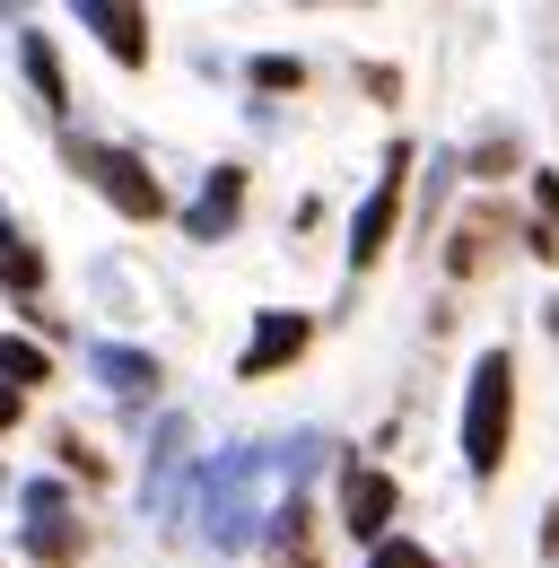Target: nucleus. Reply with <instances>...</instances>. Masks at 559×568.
Listing matches in <instances>:
<instances>
[{
  "label": "nucleus",
  "instance_id": "obj_2",
  "mask_svg": "<svg viewBox=\"0 0 559 568\" xmlns=\"http://www.w3.org/2000/svg\"><path fill=\"white\" fill-rule=\"evenodd\" d=\"M70 166L114 202L123 219H166V193H157V175L140 166L132 149H105V141H70Z\"/></svg>",
  "mask_w": 559,
  "mask_h": 568
},
{
  "label": "nucleus",
  "instance_id": "obj_15",
  "mask_svg": "<svg viewBox=\"0 0 559 568\" xmlns=\"http://www.w3.org/2000/svg\"><path fill=\"white\" fill-rule=\"evenodd\" d=\"M533 202H542V219H551V254H559V175L533 166Z\"/></svg>",
  "mask_w": 559,
  "mask_h": 568
},
{
  "label": "nucleus",
  "instance_id": "obj_7",
  "mask_svg": "<svg viewBox=\"0 0 559 568\" xmlns=\"http://www.w3.org/2000/svg\"><path fill=\"white\" fill-rule=\"evenodd\" d=\"M236 202H245V175H236V166H218V175H210V193L184 211V227H193V236H227V227H236Z\"/></svg>",
  "mask_w": 559,
  "mask_h": 568
},
{
  "label": "nucleus",
  "instance_id": "obj_9",
  "mask_svg": "<svg viewBox=\"0 0 559 568\" xmlns=\"http://www.w3.org/2000/svg\"><path fill=\"white\" fill-rule=\"evenodd\" d=\"M0 385H9V394H27V385H53V358L35 351V342H18V333H0Z\"/></svg>",
  "mask_w": 559,
  "mask_h": 568
},
{
  "label": "nucleus",
  "instance_id": "obj_1",
  "mask_svg": "<svg viewBox=\"0 0 559 568\" xmlns=\"http://www.w3.org/2000/svg\"><path fill=\"white\" fill-rule=\"evenodd\" d=\"M507 428H516V358L481 351L472 358V385H464V464H472V481H498Z\"/></svg>",
  "mask_w": 559,
  "mask_h": 568
},
{
  "label": "nucleus",
  "instance_id": "obj_6",
  "mask_svg": "<svg viewBox=\"0 0 559 568\" xmlns=\"http://www.w3.org/2000/svg\"><path fill=\"white\" fill-rule=\"evenodd\" d=\"M79 27H96V36H105V53H114L123 71H140V62H149V18H140V9H114V0H79Z\"/></svg>",
  "mask_w": 559,
  "mask_h": 568
},
{
  "label": "nucleus",
  "instance_id": "obj_16",
  "mask_svg": "<svg viewBox=\"0 0 559 568\" xmlns=\"http://www.w3.org/2000/svg\"><path fill=\"white\" fill-rule=\"evenodd\" d=\"M18 412H27V394H9V385H0V428H18Z\"/></svg>",
  "mask_w": 559,
  "mask_h": 568
},
{
  "label": "nucleus",
  "instance_id": "obj_13",
  "mask_svg": "<svg viewBox=\"0 0 559 568\" xmlns=\"http://www.w3.org/2000/svg\"><path fill=\"white\" fill-rule=\"evenodd\" d=\"M367 568H446L437 551H419V542H403V534H385L376 551H367Z\"/></svg>",
  "mask_w": 559,
  "mask_h": 568
},
{
  "label": "nucleus",
  "instance_id": "obj_12",
  "mask_svg": "<svg viewBox=\"0 0 559 568\" xmlns=\"http://www.w3.org/2000/svg\"><path fill=\"white\" fill-rule=\"evenodd\" d=\"M96 376H105V385H123V394H140V385H157V367H149L140 351H96Z\"/></svg>",
  "mask_w": 559,
  "mask_h": 568
},
{
  "label": "nucleus",
  "instance_id": "obj_11",
  "mask_svg": "<svg viewBox=\"0 0 559 568\" xmlns=\"http://www.w3.org/2000/svg\"><path fill=\"white\" fill-rule=\"evenodd\" d=\"M18 53H27V79H35V97H44V114H62V105H70V88H62V62H53V44H44V36H27Z\"/></svg>",
  "mask_w": 559,
  "mask_h": 568
},
{
  "label": "nucleus",
  "instance_id": "obj_8",
  "mask_svg": "<svg viewBox=\"0 0 559 568\" xmlns=\"http://www.w3.org/2000/svg\"><path fill=\"white\" fill-rule=\"evenodd\" d=\"M27 560L35 568H79L88 560V534H79L70 516H35V525H27Z\"/></svg>",
  "mask_w": 559,
  "mask_h": 568
},
{
  "label": "nucleus",
  "instance_id": "obj_4",
  "mask_svg": "<svg viewBox=\"0 0 559 568\" xmlns=\"http://www.w3.org/2000/svg\"><path fill=\"white\" fill-rule=\"evenodd\" d=\"M306 342H315V324H306L297 306H272V315H254V342H245V358H236V376H280Z\"/></svg>",
  "mask_w": 559,
  "mask_h": 568
},
{
  "label": "nucleus",
  "instance_id": "obj_14",
  "mask_svg": "<svg viewBox=\"0 0 559 568\" xmlns=\"http://www.w3.org/2000/svg\"><path fill=\"white\" fill-rule=\"evenodd\" d=\"M254 88H306V71L280 62V53H263V62H254Z\"/></svg>",
  "mask_w": 559,
  "mask_h": 568
},
{
  "label": "nucleus",
  "instance_id": "obj_5",
  "mask_svg": "<svg viewBox=\"0 0 559 568\" xmlns=\"http://www.w3.org/2000/svg\"><path fill=\"white\" fill-rule=\"evenodd\" d=\"M342 525L376 551L385 542V525H394V481L376 473V464H349V481H342Z\"/></svg>",
  "mask_w": 559,
  "mask_h": 568
},
{
  "label": "nucleus",
  "instance_id": "obj_3",
  "mask_svg": "<svg viewBox=\"0 0 559 568\" xmlns=\"http://www.w3.org/2000/svg\"><path fill=\"white\" fill-rule=\"evenodd\" d=\"M403 166H411V149H394L385 158V175H376V193H367V211L349 227V263L367 272V263H385V236H394V219H403Z\"/></svg>",
  "mask_w": 559,
  "mask_h": 568
},
{
  "label": "nucleus",
  "instance_id": "obj_10",
  "mask_svg": "<svg viewBox=\"0 0 559 568\" xmlns=\"http://www.w3.org/2000/svg\"><path fill=\"white\" fill-rule=\"evenodd\" d=\"M0 288H18V297L44 288V254H35L27 236H9V227H0Z\"/></svg>",
  "mask_w": 559,
  "mask_h": 568
}]
</instances>
